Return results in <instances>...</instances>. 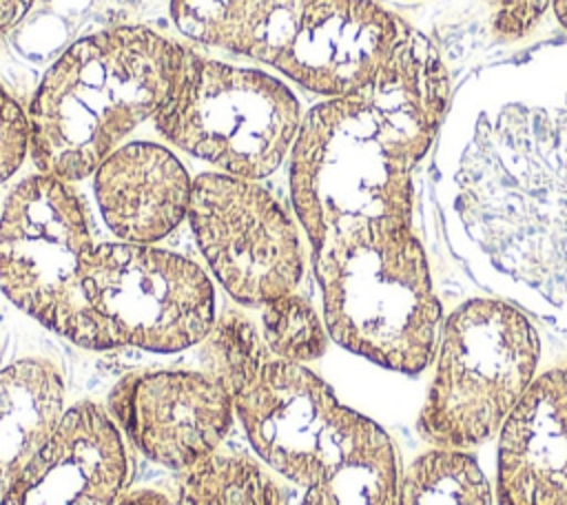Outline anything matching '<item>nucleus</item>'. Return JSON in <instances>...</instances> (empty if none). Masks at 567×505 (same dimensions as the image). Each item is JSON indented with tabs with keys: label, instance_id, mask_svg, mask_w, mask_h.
<instances>
[{
	"label": "nucleus",
	"instance_id": "nucleus-1",
	"mask_svg": "<svg viewBox=\"0 0 567 505\" xmlns=\"http://www.w3.org/2000/svg\"><path fill=\"white\" fill-rule=\"evenodd\" d=\"M447 93L436 47L408 27L372 80L301 117L290 197L312 248L370 224H412V177L441 128Z\"/></svg>",
	"mask_w": 567,
	"mask_h": 505
},
{
	"label": "nucleus",
	"instance_id": "nucleus-2",
	"mask_svg": "<svg viewBox=\"0 0 567 505\" xmlns=\"http://www.w3.org/2000/svg\"><path fill=\"white\" fill-rule=\"evenodd\" d=\"M186 51L148 27H115L71 44L29 104L38 171L64 182L93 175L133 128L157 115Z\"/></svg>",
	"mask_w": 567,
	"mask_h": 505
},
{
	"label": "nucleus",
	"instance_id": "nucleus-3",
	"mask_svg": "<svg viewBox=\"0 0 567 505\" xmlns=\"http://www.w3.org/2000/svg\"><path fill=\"white\" fill-rule=\"evenodd\" d=\"M328 334L350 352L405 374L434 357L441 303L412 224L381 221L312 248Z\"/></svg>",
	"mask_w": 567,
	"mask_h": 505
},
{
	"label": "nucleus",
	"instance_id": "nucleus-4",
	"mask_svg": "<svg viewBox=\"0 0 567 505\" xmlns=\"http://www.w3.org/2000/svg\"><path fill=\"white\" fill-rule=\"evenodd\" d=\"M538 357V334L512 303L472 299L458 306L441 330L419 434L434 447L485 443L532 385Z\"/></svg>",
	"mask_w": 567,
	"mask_h": 505
},
{
	"label": "nucleus",
	"instance_id": "nucleus-5",
	"mask_svg": "<svg viewBox=\"0 0 567 505\" xmlns=\"http://www.w3.org/2000/svg\"><path fill=\"white\" fill-rule=\"evenodd\" d=\"M179 151L219 173L261 179L295 144L301 109L275 75L186 51L175 84L153 117Z\"/></svg>",
	"mask_w": 567,
	"mask_h": 505
},
{
	"label": "nucleus",
	"instance_id": "nucleus-6",
	"mask_svg": "<svg viewBox=\"0 0 567 505\" xmlns=\"http://www.w3.org/2000/svg\"><path fill=\"white\" fill-rule=\"evenodd\" d=\"M95 248L82 199L51 175L22 179L0 217V288L22 312L89 350H109L82 290Z\"/></svg>",
	"mask_w": 567,
	"mask_h": 505
},
{
	"label": "nucleus",
	"instance_id": "nucleus-7",
	"mask_svg": "<svg viewBox=\"0 0 567 505\" xmlns=\"http://www.w3.org/2000/svg\"><path fill=\"white\" fill-rule=\"evenodd\" d=\"M405 29L372 0H252L233 53L337 97L372 80Z\"/></svg>",
	"mask_w": 567,
	"mask_h": 505
},
{
	"label": "nucleus",
	"instance_id": "nucleus-8",
	"mask_svg": "<svg viewBox=\"0 0 567 505\" xmlns=\"http://www.w3.org/2000/svg\"><path fill=\"white\" fill-rule=\"evenodd\" d=\"M82 290L109 348L177 352L206 339L215 290L188 257L146 244H97L82 266Z\"/></svg>",
	"mask_w": 567,
	"mask_h": 505
},
{
	"label": "nucleus",
	"instance_id": "nucleus-9",
	"mask_svg": "<svg viewBox=\"0 0 567 505\" xmlns=\"http://www.w3.org/2000/svg\"><path fill=\"white\" fill-rule=\"evenodd\" d=\"M233 403L257 456L303 489L383 432L346 408L315 372L275 354Z\"/></svg>",
	"mask_w": 567,
	"mask_h": 505
},
{
	"label": "nucleus",
	"instance_id": "nucleus-10",
	"mask_svg": "<svg viewBox=\"0 0 567 505\" xmlns=\"http://www.w3.org/2000/svg\"><path fill=\"white\" fill-rule=\"evenodd\" d=\"M188 219L206 264L235 301L264 306L295 292L303 275L297 226L255 179L197 175Z\"/></svg>",
	"mask_w": 567,
	"mask_h": 505
},
{
	"label": "nucleus",
	"instance_id": "nucleus-11",
	"mask_svg": "<svg viewBox=\"0 0 567 505\" xmlns=\"http://www.w3.org/2000/svg\"><path fill=\"white\" fill-rule=\"evenodd\" d=\"M233 396L208 372L140 370L122 377L106 412L151 461L186 470L215 452L233 423Z\"/></svg>",
	"mask_w": 567,
	"mask_h": 505
},
{
	"label": "nucleus",
	"instance_id": "nucleus-12",
	"mask_svg": "<svg viewBox=\"0 0 567 505\" xmlns=\"http://www.w3.org/2000/svg\"><path fill=\"white\" fill-rule=\"evenodd\" d=\"M128 476L120 427L93 401L69 408L0 505H113Z\"/></svg>",
	"mask_w": 567,
	"mask_h": 505
},
{
	"label": "nucleus",
	"instance_id": "nucleus-13",
	"mask_svg": "<svg viewBox=\"0 0 567 505\" xmlns=\"http://www.w3.org/2000/svg\"><path fill=\"white\" fill-rule=\"evenodd\" d=\"M498 505H567V365L536 377L498 430Z\"/></svg>",
	"mask_w": 567,
	"mask_h": 505
},
{
	"label": "nucleus",
	"instance_id": "nucleus-14",
	"mask_svg": "<svg viewBox=\"0 0 567 505\" xmlns=\"http://www.w3.org/2000/svg\"><path fill=\"white\" fill-rule=\"evenodd\" d=\"M93 190L117 239L153 246L188 215L193 179L166 146L128 142L95 168Z\"/></svg>",
	"mask_w": 567,
	"mask_h": 505
},
{
	"label": "nucleus",
	"instance_id": "nucleus-15",
	"mask_svg": "<svg viewBox=\"0 0 567 505\" xmlns=\"http://www.w3.org/2000/svg\"><path fill=\"white\" fill-rule=\"evenodd\" d=\"M64 416L62 372L44 359L0 370V501Z\"/></svg>",
	"mask_w": 567,
	"mask_h": 505
},
{
	"label": "nucleus",
	"instance_id": "nucleus-16",
	"mask_svg": "<svg viewBox=\"0 0 567 505\" xmlns=\"http://www.w3.org/2000/svg\"><path fill=\"white\" fill-rule=\"evenodd\" d=\"M177 505H286L288 496L257 458L244 452H210L179 472Z\"/></svg>",
	"mask_w": 567,
	"mask_h": 505
},
{
	"label": "nucleus",
	"instance_id": "nucleus-17",
	"mask_svg": "<svg viewBox=\"0 0 567 505\" xmlns=\"http://www.w3.org/2000/svg\"><path fill=\"white\" fill-rule=\"evenodd\" d=\"M396 505H492V487L472 454L432 447L399 476Z\"/></svg>",
	"mask_w": 567,
	"mask_h": 505
},
{
	"label": "nucleus",
	"instance_id": "nucleus-18",
	"mask_svg": "<svg viewBox=\"0 0 567 505\" xmlns=\"http://www.w3.org/2000/svg\"><path fill=\"white\" fill-rule=\"evenodd\" d=\"M396 452L385 432L306 487L299 505H396Z\"/></svg>",
	"mask_w": 567,
	"mask_h": 505
},
{
	"label": "nucleus",
	"instance_id": "nucleus-19",
	"mask_svg": "<svg viewBox=\"0 0 567 505\" xmlns=\"http://www.w3.org/2000/svg\"><path fill=\"white\" fill-rule=\"evenodd\" d=\"M204 361L213 374L235 396L272 354L261 337V330L239 310H226L215 317L210 332L204 339Z\"/></svg>",
	"mask_w": 567,
	"mask_h": 505
},
{
	"label": "nucleus",
	"instance_id": "nucleus-20",
	"mask_svg": "<svg viewBox=\"0 0 567 505\" xmlns=\"http://www.w3.org/2000/svg\"><path fill=\"white\" fill-rule=\"evenodd\" d=\"M261 337L268 350L284 361L306 363L328 348V330L312 303L295 292L261 306Z\"/></svg>",
	"mask_w": 567,
	"mask_h": 505
},
{
	"label": "nucleus",
	"instance_id": "nucleus-21",
	"mask_svg": "<svg viewBox=\"0 0 567 505\" xmlns=\"http://www.w3.org/2000/svg\"><path fill=\"white\" fill-rule=\"evenodd\" d=\"M252 0H171L177 29L202 44L233 51Z\"/></svg>",
	"mask_w": 567,
	"mask_h": 505
},
{
	"label": "nucleus",
	"instance_id": "nucleus-22",
	"mask_svg": "<svg viewBox=\"0 0 567 505\" xmlns=\"http://www.w3.org/2000/svg\"><path fill=\"white\" fill-rule=\"evenodd\" d=\"M31 148L29 113L0 82V182L9 179Z\"/></svg>",
	"mask_w": 567,
	"mask_h": 505
},
{
	"label": "nucleus",
	"instance_id": "nucleus-23",
	"mask_svg": "<svg viewBox=\"0 0 567 505\" xmlns=\"http://www.w3.org/2000/svg\"><path fill=\"white\" fill-rule=\"evenodd\" d=\"M492 27L501 40L525 38L543 18L551 0H487Z\"/></svg>",
	"mask_w": 567,
	"mask_h": 505
},
{
	"label": "nucleus",
	"instance_id": "nucleus-24",
	"mask_svg": "<svg viewBox=\"0 0 567 505\" xmlns=\"http://www.w3.org/2000/svg\"><path fill=\"white\" fill-rule=\"evenodd\" d=\"M115 505H177L173 498H168L164 492L159 489H133L126 492L124 496H120V501Z\"/></svg>",
	"mask_w": 567,
	"mask_h": 505
},
{
	"label": "nucleus",
	"instance_id": "nucleus-25",
	"mask_svg": "<svg viewBox=\"0 0 567 505\" xmlns=\"http://www.w3.org/2000/svg\"><path fill=\"white\" fill-rule=\"evenodd\" d=\"M33 0H0V35L22 20Z\"/></svg>",
	"mask_w": 567,
	"mask_h": 505
},
{
	"label": "nucleus",
	"instance_id": "nucleus-26",
	"mask_svg": "<svg viewBox=\"0 0 567 505\" xmlns=\"http://www.w3.org/2000/svg\"><path fill=\"white\" fill-rule=\"evenodd\" d=\"M551 4H554L558 22L567 29V0H551Z\"/></svg>",
	"mask_w": 567,
	"mask_h": 505
}]
</instances>
